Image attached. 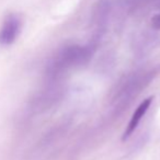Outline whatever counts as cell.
I'll use <instances>...</instances> for the list:
<instances>
[{
  "mask_svg": "<svg viewBox=\"0 0 160 160\" xmlns=\"http://www.w3.org/2000/svg\"><path fill=\"white\" fill-rule=\"evenodd\" d=\"M22 29V21L18 14L11 13L5 18L0 28V45L9 46L17 41Z\"/></svg>",
  "mask_w": 160,
  "mask_h": 160,
  "instance_id": "cell-1",
  "label": "cell"
},
{
  "mask_svg": "<svg viewBox=\"0 0 160 160\" xmlns=\"http://www.w3.org/2000/svg\"><path fill=\"white\" fill-rule=\"evenodd\" d=\"M152 100H153V97H149V98L145 99V100L137 107V109L135 110V112H134L133 115H132L131 121H129L128 125H127L126 129H125L124 134H123V136H122L123 142L128 139L132 134L135 132V129L137 128L138 124L140 123L142 118H144L145 114L147 113V111H148L149 108H150L151 103H152Z\"/></svg>",
  "mask_w": 160,
  "mask_h": 160,
  "instance_id": "cell-2",
  "label": "cell"
},
{
  "mask_svg": "<svg viewBox=\"0 0 160 160\" xmlns=\"http://www.w3.org/2000/svg\"><path fill=\"white\" fill-rule=\"evenodd\" d=\"M151 27L155 30H160V12L151 19Z\"/></svg>",
  "mask_w": 160,
  "mask_h": 160,
  "instance_id": "cell-3",
  "label": "cell"
}]
</instances>
